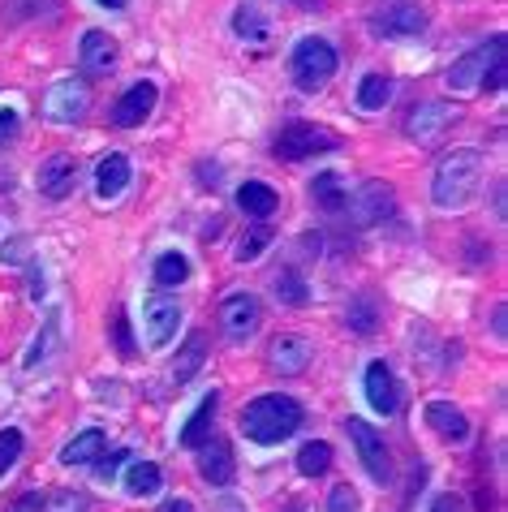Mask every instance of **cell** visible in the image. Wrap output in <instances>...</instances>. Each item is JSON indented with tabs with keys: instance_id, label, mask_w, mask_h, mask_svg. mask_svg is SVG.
Returning a JSON list of instances; mask_svg holds the SVG:
<instances>
[{
	"instance_id": "1",
	"label": "cell",
	"mask_w": 508,
	"mask_h": 512,
	"mask_svg": "<svg viewBox=\"0 0 508 512\" xmlns=\"http://www.w3.org/2000/svg\"><path fill=\"white\" fill-rule=\"evenodd\" d=\"M478 186H483V155L474 147L448 151L431 177V203L440 211H461L478 194Z\"/></svg>"
},
{
	"instance_id": "2",
	"label": "cell",
	"mask_w": 508,
	"mask_h": 512,
	"mask_svg": "<svg viewBox=\"0 0 508 512\" xmlns=\"http://www.w3.org/2000/svg\"><path fill=\"white\" fill-rule=\"evenodd\" d=\"M242 431L263 448L285 444L293 431H302V405L293 396H259L242 409Z\"/></svg>"
},
{
	"instance_id": "3",
	"label": "cell",
	"mask_w": 508,
	"mask_h": 512,
	"mask_svg": "<svg viewBox=\"0 0 508 512\" xmlns=\"http://www.w3.org/2000/svg\"><path fill=\"white\" fill-rule=\"evenodd\" d=\"M332 74H336V48L328 39H319V35L298 39V48H293V82L302 91H319Z\"/></svg>"
},
{
	"instance_id": "4",
	"label": "cell",
	"mask_w": 508,
	"mask_h": 512,
	"mask_svg": "<svg viewBox=\"0 0 508 512\" xmlns=\"http://www.w3.org/2000/svg\"><path fill=\"white\" fill-rule=\"evenodd\" d=\"M272 147L280 160H306V155H319V151H336L341 147V134L323 130L315 121H289L285 130L276 134Z\"/></svg>"
},
{
	"instance_id": "5",
	"label": "cell",
	"mask_w": 508,
	"mask_h": 512,
	"mask_svg": "<svg viewBox=\"0 0 508 512\" xmlns=\"http://www.w3.org/2000/svg\"><path fill=\"white\" fill-rule=\"evenodd\" d=\"M504 56V35H491L487 44H478V48H470L461 56V61L448 69V87L453 91H461V95H470V91H478L483 87V78H487V69L496 65Z\"/></svg>"
},
{
	"instance_id": "6",
	"label": "cell",
	"mask_w": 508,
	"mask_h": 512,
	"mask_svg": "<svg viewBox=\"0 0 508 512\" xmlns=\"http://www.w3.org/2000/svg\"><path fill=\"white\" fill-rule=\"evenodd\" d=\"M345 431H349V439H354V448H358V457L366 465V474H371L375 482H392V457H388L384 435H379L371 422H362V418H349Z\"/></svg>"
},
{
	"instance_id": "7",
	"label": "cell",
	"mask_w": 508,
	"mask_h": 512,
	"mask_svg": "<svg viewBox=\"0 0 508 512\" xmlns=\"http://www.w3.org/2000/svg\"><path fill=\"white\" fill-rule=\"evenodd\" d=\"M259 323H263V310L254 302V293H229L220 302V327L233 345H246V340L259 332Z\"/></svg>"
},
{
	"instance_id": "8",
	"label": "cell",
	"mask_w": 508,
	"mask_h": 512,
	"mask_svg": "<svg viewBox=\"0 0 508 512\" xmlns=\"http://www.w3.org/2000/svg\"><path fill=\"white\" fill-rule=\"evenodd\" d=\"M461 121V112L448 104V99H427V104H418L414 112H409L405 121V134L414 142H435L440 134H448L453 125Z\"/></svg>"
},
{
	"instance_id": "9",
	"label": "cell",
	"mask_w": 508,
	"mask_h": 512,
	"mask_svg": "<svg viewBox=\"0 0 508 512\" xmlns=\"http://www.w3.org/2000/svg\"><path fill=\"white\" fill-rule=\"evenodd\" d=\"M349 216H354L358 229H371V224H384L392 220V211H397V198H392V186L384 181H366V186L349 198Z\"/></svg>"
},
{
	"instance_id": "10",
	"label": "cell",
	"mask_w": 508,
	"mask_h": 512,
	"mask_svg": "<svg viewBox=\"0 0 508 512\" xmlns=\"http://www.w3.org/2000/svg\"><path fill=\"white\" fill-rule=\"evenodd\" d=\"M87 108H91V87L82 78H65V82H56V87L48 91V117L56 125H74L87 117Z\"/></svg>"
},
{
	"instance_id": "11",
	"label": "cell",
	"mask_w": 508,
	"mask_h": 512,
	"mask_svg": "<svg viewBox=\"0 0 508 512\" xmlns=\"http://www.w3.org/2000/svg\"><path fill=\"white\" fill-rule=\"evenodd\" d=\"M371 31L384 39H414L427 31V13L418 5H384L371 13Z\"/></svg>"
},
{
	"instance_id": "12",
	"label": "cell",
	"mask_w": 508,
	"mask_h": 512,
	"mask_svg": "<svg viewBox=\"0 0 508 512\" xmlns=\"http://www.w3.org/2000/svg\"><path fill=\"white\" fill-rule=\"evenodd\" d=\"M143 323H147V340H151V345L164 349L168 340L177 336L181 306H177L168 293H155V297H147V306H143Z\"/></svg>"
},
{
	"instance_id": "13",
	"label": "cell",
	"mask_w": 508,
	"mask_h": 512,
	"mask_svg": "<svg viewBox=\"0 0 508 512\" xmlns=\"http://www.w3.org/2000/svg\"><path fill=\"white\" fill-rule=\"evenodd\" d=\"M78 177H82V168H78V160L74 155H52V160H44L39 164V190H44V198H69L78 190Z\"/></svg>"
},
{
	"instance_id": "14",
	"label": "cell",
	"mask_w": 508,
	"mask_h": 512,
	"mask_svg": "<svg viewBox=\"0 0 508 512\" xmlns=\"http://www.w3.org/2000/svg\"><path fill=\"white\" fill-rule=\"evenodd\" d=\"M155 99H160L155 82H134V87L125 91L117 104H112V121H117L121 130H130V125H138V121H147V117H151Z\"/></svg>"
},
{
	"instance_id": "15",
	"label": "cell",
	"mask_w": 508,
	"mask_h": 512,
	"mask_svg": "<svg viewBox=\"0 0 508 512\" xmlns=\"http://www.w3.org/2000/svg\"><path fill=\"white\" fill-rule=\"evenodd\" d=\"M78 61H82V74L87 78H104L112 65H117V44L104 35V31H87L78 44Z\"/></svg>"
},
{
	"instance_id": "16",
	"label": "cell",
	"mask_w": 508,
	"mask_h": 512,
	"mask_svg": "<svg viewBox=\"0 0 508 512\" xmlns=\"http://www.w3.org/2000/svg\"><path fill=\"white\" fill-rule=\"evenodd\" d=\"M362 388H366V401H371L375 414H397L401 396H397V379H392L388 362H371V366H366Z\"/></svg>"
},
{
	"instance_id": "17",
	"label": "cell",
	"mask_w": 508,
	"mask_h": 512,
	"mask_svg": "<svg viewBox=\"0 0 508 512\" xmlns=\"http://www.w3.org/2000/svg\"><path fill=\"white\" fill-rule=\"evenodd\" d=\"M306 362H310V345L302 336H276L272 349H267V366L276 375H302Z\"/></svg>"
},
{
	"instance_id": "18",
	"label": "cell",
	"mask_w": 508,
	"mask_h": 512,
	"mask_svg": "<svg viewBox=\"0 0 508 512\" xmlns=\"http://www.w3.org/2000/svg\"><path fill=\"white\" fill-rule=\"evenodd\" d=\"M427 426L440 439H448V444H465V439H470V422H465L461 409L448 405V401H431L427 405Z\"/></svg>"
},
{
	"instance_id": "19",
	"label": "cell",
	"mask_w": 508,
	"mask_h": 512,
	"mask_svg": "<svg viewBox=\"0 0 508 512\" xmlns=\"http://www.w3.org/2000/svg\"><path fill=\"white\" fill-rule=\"evenodd\" d=\"M199 474L203 482H211V487H229L237 465H233V448L220 444V439H211V444H203V457H199Z\"/></svg>"
},
{
	"instance_id": "20",
	"label": "cell",
	"mask_w": 508,
	"mask_h": 512,
	"mask_svg": "<svg viewBox=\"0 0 508 512\" xmlns=\"http://www.w3.org/2000/svg\"><path fill=\"white\" fill-rule=\"evenodd\" d=\"M125 186H130V160L121 151H108L100 168H95V194L100 198H117Z\"/></svg>"
},
{
	"instance_id": "21",
	"label": "cell",
	"mask_w": 508,
	"mask_h": 512,
	"mask_svg": "<svg viewBox=\"0 0 508 512\" xmlns=\"http://www.w3.org/2000/svg\"><path fill=\"white\" fill-rule=\"evenodd\" d=\"M216 409H220V396L207 392L203 405L186 418V426H181V444H186V448H203L207 439H211V422H216Z\"/></svg>"
},
{
	"instance_id": "22",
	"label": "cell",
	"mask_w": 508,
	"mask_h": 512,
	"mask_svg": "<svg viewBox=\"0 0 508 512\" xmlns=\"http://www.w3.org/2000/svg\"><path fill=\"white\" fill-rule=\"evenodd\" d=\"M310 203H315L319 211H328V216H336V211H345V203H349L345 181L336 177V173H319L315 181H310Z\"/></svg>"
},
{
	"instance_id": "23",
	"label": "cell",
	"mask_w": 508,
	"mask_h": 512,
	"mask_svg": "<svg viewBox=\"0 0 508 512\" xmlns=\"http://www.w3.org/2000/svg\"><path fill=\"white\" fill-rule=\"evenodd\" d=\"M237 207H242L246 216H254V220H267L280 207V198H276V190L267 186V181H246V186L237 190Z\"/></svg>"
},
{
	"instance_id": "24",
	"label": "cell",
	"mask_w": 508,
	"mask_h": 512,
	"mask_svg": "<svg viewBox=\"0 0 508 512\" xmlns=\"http://www.w3.org/2000/svg\"><path fill=\"white\" fill-rule=\"evenodd\" d=\"M233 31L246 39V44H263L267 35H272V18L259 9V5H242L237 9V18H233Z\"/></svg>"
},
{
	"instance_id": "25",
	"label": "cell",
	"mask_w": 508,
	"mask_h": 512,
	"mask_svg": "<svg viewBox=\"0 0 508 512\" xmlns=\"http://www.w3.org/2000/svg\"><path fill=\"white\" fill-rule=\"evenodd\" d=\"M345 323L354 327L358 336H375V327H379V302H375V293H358L354 302H349V310H345Z\"/></svg>"
},
{
	"instance_id": "26",
	"label": "cell",
	"mask_w": 508,
	"mask_h": 512,
	"mask_svg": "<svg viewBox=\"0 0 508 512\" xmlns=\"http://www.w3.org/2000/svg\"><path fill=\"white\" fill-rule=\"evenodd\" d=\"M104 431H82L74 444H65V452H61V465H95V457L104 452Z\"/></svg>"
},
{
	"instance_id": "27",
	"label": "cell",
	"mask_w": 508,
	"mask_h": 512,
	"mask_svg": "<svg viewBox=\"0 0 508 512\" xmlns=\"http://www.w3.org/2000/svg\"><path fill=\"white\" fill-rule=\"evenodd\" d=\"M298 474L302 478H323L332 469V448L323 444V439H310V444H302V452H298Z\"/></svg>"
},
{
	"instance_id": "28",
	"label": "cell",
	"mask_w": 508,
	"mask_h": 512,
	"mask_svg": "<svg viewBox=\"0 0 508 512\" xmlns=\"http://www.w3.org/2000/svg\"><path fill=\"white\" fill-rule=\"evenodd\" d=\"M160 487H164V474L155 461H134L130 474H125V491L130 495H155Z\"/></svg>"
},
{
	"instance_id": "29",
	"label": "cell",
	"mask_w": 508,
	"mask_h": 512,
	"mask_svg": "<svg viewBox=\"0 0 508 512\" xmlns=\"http://www.w3.org/2000/svg\"><path fill=\"white\" fill-rule=\"evenodd\" d=\"M190 280V263H186V254H177V250H168L155 259V284L160 289H177V284H186Z\"/></svg>"
},
{
	"instance_id": "30",
	"label": "cell",
	"mask_w": 508,
	"mask_h": 512,
	"mask_svg": "<svg viewBox=\"0 0 508 512\" xmlns=\"http://www.w3.org/2000/svg\"><path fill=\"white\" fill-rule=\"evenodd\" d=\"M392 99V78H384V74H366L362 78V87H358V108H366V112H379Z\"/></svg>"
},
{
	"instance_id": "31",
	"label": "cell",
	"mask_w": 508,
	"mask_h": 512,
	"mask_svg": "<svg viewBox=\"0 0 508 512\" xmlns=\"http://www.w3.org/2000/svg\"><path fill=\"white\" fill-rule=\"evenodd\" d=\"M272 289H276V302H285V306H306L310 302V289H306V280L293 272V267H285L276 280H272Z\"/></svg>"
},
{
	"instance_id": "32",
	"label": "cell",
	"mask_w": 508,
	"mask_h": 512,
	"mask_svg": "<svg viewBox=\"0 0 508 512\" xmlns=\"http://www.w3.org/2000/svg\"><path fill=\"white\" fill-rule=\"evenodd\" d=\"M203 353H207L203 336H190V340H186V349H181V353H177V362H173V379L181 383V379L199 375V366H203Z\"/></svg>"
},
{
	"instance_id": "33",
	"label": "cell",
	"mask_w": 508,
	"mask_h": 512,
	"mask_svg": "<svg viewBox=\"0 0 508 512\" xmlns=\"http://www.w3.org/2000/svg\"><path fill=\"white\" fill-rule=\"evenodd\" d=\"M87 495L82 491H52V495H39V512H87Z\"/></svg>"
},
{
	"instance_id": "34",
	"label": "cell",
	"mask_w": 508,
	"mask_h": 512,
	"mask_svg": "<svg viewBox=\"0 0 508 512\" xmlns=\"http://www.w3.org/2000/svg\"><path fill=\"white\" fill-rule=\"evenodd\" d=\"M267 246H272V229H267V224H254V229L242 237V246H237V259H242V263H254Z\"/></svg>"
},
{
	"instance_id": "35",
	"label": "cell",
	"mask_w": 508,
	"mask_h": 512,
	"mask_svg": "<svg viewBox=\"0 0 508 512\" xmlns=\"http://www.w3.org/2000/svg\"><path fill=\"white\" fill-rule=\"evenodd\" d=\"M22 431H13V426H5V431H0V478L9 474L13 465H18V457H22Z\"/></svg>"
},
{
	"instance_id": "36",
	"label": "cell",
	"mask_w": 508,
	"mask_h": 512,
	"mask_svg": "<svg viewBox=\"0 0 508 512\" xmlns=\"http://www.w3.org/2000/svg\"><path fill=\"white\" fill-rule=\"evenodd\" d=\"M125 461H130V452H112V457H104V452H100V457H95V478H100V482H112Z\"/></svg>"
},
{
	"instance_id": "37",
	"label": "cell",
	"mask_w": 508,
	"mask_h": 512,
	"mask_svg": "<svg viewBox=\"0 0 508 512\" xmlns=\"http://www.w3.org/2000/svg\"><path fill=\"white\" fill-rule=\"evenodd\" d=\"M328 512H358V491L349 487V482H345V487H336L328 495Z\"/></svg>"
},
{
	"instance_id": "38",
	"label": "cell",
	"mask_w": 508,
	"mask_h": 512,
	"mask_svg": "<svg viewBox=\"0 0 508 512\" xmlns=\"http://www.w3.org/2000/svg\"><path fill=\"white\" fill-rule=\"evenodd\" d=\"M13 138H18V112H13V108H0V147H9Z\"/></svg>"
},
{
	"instance_id": "39",
	"label": "cell",
	"mask_w": 508,
	"mask_h": 512,
	"mask_svg": "<svg viewBox=\"0 0 508 512\" xmlns=\"http://www.w3.org/2000/svg\"><path fill=\"white\" fill-rule=\"evenodd\" d=\"M504 78H508V61H504V56H500V61H496V65H491V69H487L483 87H487V91H504Z\"/></svg>"
},
{
	"instance_id": "40",
	"label": "cell",
	"mask_w": 508,
	"mask_h": 512,
	"mask_svg": "<svg viewBox=\"0 0 508 512\" xmlns=\"http://www.w3.org/2000/svg\"><path fill=\"white\" fill-rule=\"evenodd\" d=\"M117 327H112V332H117V345H121V353H130V323H125V310H117V319H112Z\"/></svg>"
},
{
	"instance_id": "41",
	"label": "cell",
	"mask_w": 508,
	"mask_h": 512,
	"mask_svg": "<svg viewBox=\"0 0 508 512\" xmlns=\"http://www.w3.org/2000/svg\"><path fill=\"white\" fill-rule=\"evenodd\" d=\"M427 512H461V500H457V495H435Z\"/></svg>"
},
{
	"instance_id": "42",
	"label": "cell",
	"mask_w": 508,
	"mask_h": 512,
	"mask_svg": "<svg viewBox=\"0 0 508 512\" xmlns=\"http://www.w3.org/2000/svg\"><path fill=\"white\" fill-rule=\"evenodd\" d=\"M504 306H496V315H491V332H496V340H504V332H508V327H504Z\"/></svg>"
},
{
	"instance_id": "43",
	"label": "cell",
	"mask_w": 508,
	"mask_h": 512,
	"mask_svg": "<svg viewBox=\"0 0 508 512\" xmlns=\"http://www.w3.org/2000/svg\"><path fill=\"white\" fill-rule=\"evenodd\" d=\"M164 512H194L190 500H173V504H164Z\"/></svg>"
},
{
	"instance_id": "44",
	"label": "cell",
	"mask_w": 508,
	"mask_h": 512,
	"mask_svg": "<svg viewBox=\"0 0 508 512\" xmlns=\"http://www.w3.org/2000/svg\"><path fill=\"white\" fill-rule=\"evenodd\" d=\"M100 5H104V9H125L130 0H100Z\"/></svg>"
},
{
	"instance_id": "45",
	"label": "cell",
	"mask_w": 508,
	"mask_h": 512,
	"mask_svg": "<svg viewBox=\"0 0 508 512\" xmlns=\"http://www.w3.org/2000/svg\"><path fill=\"white\" fill-rule=\"evenodd\" d=\"M298 5H302V9H319V5H323V0H298Z\"/></svg>"
}]
</instances>
